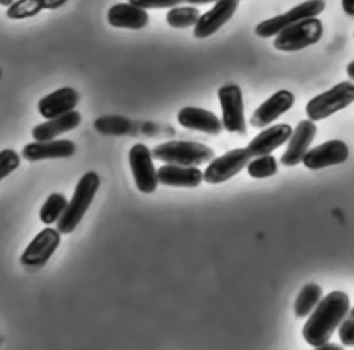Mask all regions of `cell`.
I'll use <instances>...</instances> for the list:
<instances>
[{
	"mask_svg": "<svg viewBox=\"0 0 354 350\" xmlns=\"http://www.w3.org/2000/svg\"><path fill=\"white\" fill-rule=\"evenodd\" d=\"M350 311V297L342 291H333L319 300L303 326L304 340L318 349L329 342Z\"/></svg>",
	"mask_w": 354,
	"mask_h": 350,
	"instance_id": "obj_1",
	"label": "cell"
},
{
	"mask_svg": "<svg viewBox=\"0 0 354 350\" xmlns=\"http://www.w3.org/2000/svg\"><path fill=\"white\" fill-rule=\"evenodd\" d=\"M100 188V177L95 172H87L77 181L68 206L57 223L61 234H71L82 221Z\"/></svg>",
	"mask_w": 354,
	"mask_h": 350,
	"instance_id": "obj_2",
	"label": "cell"
},
{
	"mask_svg": "<svg viewBox=\"0 0 354 350\" xmlns=\"http://www.w3.org/2000/svg\"><path fill=\"white\" fill-rule=\"evenodd\" d=\"M156 160L180 166H199L214 159V151L205 144L192 141H167L152 151Z\"/></svg>",
	"mask_w": 354,
	"mask_h": 350,
	"instance_id": "obj_3",
	"label": "cell"
},
{
	"mask_svg": "<svg viewBox=\"0 0 354 350\" xmlns=\"http://www.w3.org/2000/svg\"><path fill=\"white\" fill-rule=\"evenodd\" d=\"M354 102V83L340 82L332 89L313 97L306 105L308 119L317 122L325 119L335 112L344 109Z\"/></svg>",
	"mask_w": 354,
	"mask_h": 350,
	"instance_id": "obj_4",
	"label": "cell"
},
{
	"mask_svg": "<svg viewBox=\"0 0 354 350\" xmlns=\"http://www.w3.org/2000/svg\"><path fill=\"white\" fill-rule=\"evenodd\" d=\"M324 32L321 19L317 17L301 19L283 30H281L274 39V47L279 51H299L311 44H315Z\"/></svg>",
	"mask_w": 354,
	"mask_h": 350,
	"instance_id": "obj_5",
	"label": "cell"
},
{
	"mask_svg": "<svg viewBox=\"0 0 354 350\" xmlns=\"http://www.w3.org/2000/svg\"><path fill=\"white\" fill-rule=\"evenodd\" d=\"M325 10V1L324 0H307L303 1L297 6H295L293 8H290L289 11L279 14L277 17L264 19L261 22H259L254 28V33L259 37H271V36H277L281 30H283L285 28L306 19V18H311V17H317L319 15L322 11Z\"/></svg>",
	"mask_w": 354,
	"mask_h": 350,
	"instance_id": "obj_6",
	"label": "cell"
},
{
	"mask_svg": "<svg viewBox=\"0 0 354 350\" xmlns=\"http://www.w3.org/2000/svg\"><path fill=\"white\" fill-rule=\"evenodd\" d=\"M153 155L149 148L141 142L133 145L129 151V163L138 191L151 194L156 190L159 178L153 166Z\"/></svg>",
	"mask_w": 354,
	"mask_h": 350,
	"instance_id": "obj_7",
	"label": "cell"
},
{
	"mask_svg": "<svg viewBox=\"0 0 354 350\" xmlns=\"http://www.w3.org/2000/svg\"><path fill=\"white\" fill-rule=\"evenodd\" d=\"M221 112H223V126L230 133L245 134L246 123L243 113L242 91L238 84H225L217 91Z\"/></svg>",
	"mask_w": 354,
	"mask_h": 350,
	"instance_id": "obj_8",
	"label": "cell"
},
{
	"mask_svg": "<svg viewBox=\"0 0 354 350\" xmlns=\"http://www.w3.org/2000/svg\"><path fill=\"white\" fill-rule=\"evenodd\" d=\"M250 154L246 148H235L221 156L214 158L203 172V180L209 184H218L238 174L250 162Z\"/></svg>",
	"mask_w": 354,
	"mask_h": 350,
	"instance_id": "obj_9",
	"label": "cell"
},
{
	"mask_svg": "<svg viewBox=\"0 0 354 350\" xmlns=\"http://www.w3.org/2000/svg\"><path fill=\"white\" fill-rule=\"evenodd\" d=\"M61 241V232L57 228L47 227L41 230L26 246L21 256V263L29 268L44 266L53 253L57 250Z\"/></svg>",
	"mask_w": 354,
	"mask_h": 350,
	"instance_id": "obj_10",
	"label": "cell"
},
{
	"mask_svg": "<svg viewBox=\"0 0 354 350\" xmlns=\"http://www.w3.org/2000/svg\"><path fill=\"white\" fill-rule=\"evenodd\" d=\"M350 151L342 140H329L322 142L304 155L303 165L310 170H319L328 166L340 165L348 159Z\"/></svg>",
	"mask_w": 354,
	"mask_h": 350,
	"instance_id": "obj_11",
	"label": "cell"
},
{
	"mask_svg": "<svg viewBox=\"0 0 354 350\" xmlns=\"http://www.w3.org/2000/svg\"><path fill=\"white\" fill-rule=\"evenodd\" d=\"M239 0H218L216 4L203 12L194 26V36L205 39L216 33L224 24H227L235 14Z\"/></svg>",
	"mask_w": 354,
	"mask_h": 350,
	"instance_id": "obj_12",
	"label": "cell"
},
{
	"mask_svg": "<svg viewBox=\"0 0 354 350\" xmlns=\"http://www.w3.org/2000/svg\"><path fill=\"white\" fill-rule=\"evenodd\" d=\"M317 126L314 120H300L289 138L285 152L281 156V163L290 167L303 162V158L308 152L310 144L313 142Z\"/></svg>",
	"mask_w": 354,
	"mask_h": 350,
	"instance_id": "obj_13",
	"label": "cell"
},
{
	"mask_svg": "<svg viewBox=\"0 0 354 350\" xmlns=\"http://www.w3.org/2000/svg\"><path fill=\"white\" fill-rule=\"evenodd\" d=\"M295 104V95L289 90H278L263 104L250 116V125L253 127L261 129L267 125L277 120L282 113L288 112Z\"/></svg>",
	"mask_w": 354,
	"mask_h": 350,
	"instance_id": "obj_14",
	"label": "cell"
},
{
	"mask_svg": "<svg viewBox=\"0 0 354 350\" xmlns=\"http://www.w3.org/2000/svg\"><path fill=\"white\" fill-rule=\"evenodd\" d=\"M178 123L189 130L202 131L206 134L217 136L223 130V120H220L213 112L198 108V107H184L177 113Z\"/></svg>",
	"mask_w": 354,
	"mask_h": 350,
	"instance_id": "obj_15",
	"label": "cell"
},
{
	"mask_svg": "<svg viewBox=\"0 0 354 350\" xmlns=\"http://www.w3.org/2000/svg\"><path fill=\"white\" fill-rule=\"evenodd\" d=\"M76 145L71 140H48L29 142L22 148V158L29 162L44 159L69 158L75 154Z\"/></svg>",
	"mask_w": 354,
	"mask_h": 350,
	"instance_id": "obj_16",
	"label": "cell"
},
{
	"mask_svg": "<svg viewBox=\"0 0 354 350\" xmlns=\"http://www.w3.org/2000/svg\"><path fill=\"white\" fill-rule=\"evenodd\" d=\"M79 102V93L72 87H61L37 102V111L44 119H53L75 109Z\"/></svg>",
	"mask_w": 354,
	"mask_h": 350,
	"instance_id": "obj_17",
	"label": "cell"
},
{
	"mask_svg": "<svg viewBox=\"0 0 354 350\" xmlns=\"http://www.w3.org/2000/svg\"><path fill=\"white\" fill-rule=\"evenodd\" d=\"M293 130L289 125L286 123H279L267 127L266 130L260 131L250 142L248 144L246 149L250 154V156H261V155H268L282 144H285Z\"/></svg>",
	"mask_w": 354,
	"mask_h": 350,
	"instance_id": "obj_18",
	"label": "cell"
},
{
	"mask_svg": "<svg viewBox=\"0 0 354 350\" xmlns=\"http://www.w3.org/2000/svg\"><path fill=\"white\" fill-rule=\"evenodd\" d=\"M108 24L113 28H126V29H142L148 21L147 10L133 4V3H118L113 4L106 12Z\"/></svg>",
	"mask_w": 354,
	"mask_h": 350,
	"instance_id": "obj_19",
	"label": "cell"
},
{
	"mask_svg": "<svg viewBox=\"0 0 354 350\" xmlns=\"http://www.w3.org/2000/svg\"><path fill=\"white\" fill-rule=\"evenodd\" d=\"M158 178L163 185L195 188L203 181V173L195 166L166 163L158 169Z\"/></svg>",
	"mask_w": 354,
	"mask_h": 350,
	"instance_id": "obj_20",
	"label": "cell"
},
{
	"mask_svg": "<svg viewBox=\"0 0 354 350\" xmlns=\"http://www.w3.org/2000/svg\"><path fill=\"white\" fill-rule=\"evenodd\" d=\"M80 122L82 115L73 109L71 112H66L53 119H47L44 123L35 126L32 130V136L36 141L54 140L57 136L76 129L80 125Z\"/></svg>",
	"mask_w": 354,
	"mask_h": 350,
	"instance_id": "obj_21",
	"label": "cell"
},
{
	"mask_svg": "<svg viewBox=\"0 0 354 350\" xmlns=\"http://www.w3.org/2000/svg\"><path fill=\"white\" fill-rule=\"evenodd\" d=\"M94 129L104 136H127L134 131V125L124 116L104 115L94 120Z\"/></svg>",
	"mask_w": 354,
	"mask_h": 350,
	"instance_id": "obj_22",
	"label": "cell"
},
{
	"mask_svg": "<svg viewBox=\"0 0 354 350\" xmlns=\"http://www.w3.org/2000/svg\"><path fill=\"white\" fill-rule=\"evenodd\" d=\"M321 299H322V289L319 285L314 282L304 285L295 300V306H293L295 315L297 318H304L310 315Z\"/></svg>",
	"mask_w": 354,
	"mask_h": 350,
	"instance_id": "obj_23",
	"label": "cell"
},
{
	"mask_svg": "<svg viewBox=\"0 0 354 350\" xmlns=\"http://www.w3.org/2000/svg\"><path fill=\"white\" fill-rule=\"evenodd\" d=\"M199 10L194 6L185 7H173L166 14V22L176 29H185L189 26H195L199 19Z\"/></svg>",
	"mask_w": 354,
	"mask_h": 350,
	"instance_id": "obj_24",
	"label": "cell"
},
{
	"mask_svg": "<svg viewBox=\"0 0 354 350\" xmlns=\"http://www.w3.org/2000/svg\"><path fill=\"white\" fill-rule=\"evenodd\" d=\"M66 206H68L66 198L59 192H53L46 199V202L43 203V206L40 209V220L48 225L53 223H58V220L64 214Z\"/></svg>",
	"mask_w": 354,
	"mask_h": 350,
	"instance_id": "obj_25",
	"label": "cell"
},
{
	"mask_svg": "<svg viewBox=\"0 0 354 350\" xmlns=\"http://www.w3.org/2000/svg\"><path fill=\"white\" fill-rule=\"evenodd\" d=\"M41 10H44L41 0H15L8 6L6 15L10 19H25L37 15Z\"/></svg>",
	"mask_w": 354,
	"mask_h": 350,
	"instance_id": "obj_26",
	"label": "cell"
},
{
	"mask_svg": "<svg viewBox=\"0 0 354 350\" xmlns=\"http://www.w3.org/2000/svg\"><path fill=\"white\" fill-rule=\"evenodd\" d=\"M278 172L277 159L272 155H261L249 162L248 174L253 178H267Z\"/></svg>",
	"mask_w": 354,
	"mask_h": 350,
	"instance_id": "obj_27",
	"label": "cell"
},
{
	"mask_svg": "<svg viewBox=\"0 0 354 350\" xmlns=\"http://www.w3.org/2000/svg\"><path fill=\"white\" fill-rule=\"evenodd\" d=\"M19 166V155L14 149H3L0 152V180L6 178Z\"/></svg>",
	"mask_w": 354,
	"mask_h": 350,
	"instance_id": "obj_28",
	"label": "cell"
},
{
	"mask_svg": "<svg viewBox=\"0 0 354 350\" xmlns=\"http://www.w3.org/2000/svg\"><path fill=\"white\" fill-rule=\"evenodd\" d=\"M339 339L344 346L354 347V307L348 311L347 317L339 326Z\"/></svg>",
	"mask_w": 354,
	"mask_h": 350,
	"instance_id": "obj_29",
	"label": "cell"
},
{
	"mask_svg": "<svg viewBox=\"0 0 354 350\" xmlns=\"http://www.w3.org/2000/svg\"><path fill=\"white\" fill-rule=\"evenodd\" d=\"M129 3H133L144 10H155V8H173L181 3H185V0H129Z\"/></svg>",
	"mask_w": 354,
	"mask_h": 350,
	"instance_id": "obj_30",
	"label": "cell"
},
{
	"mask_svg": "<svg viewBox=\"0 0 354 350\" xmlns=\"http://www.w3.org/2000/svg\"><path fill=\"white\" fill-rule=\"evenodd\" d=\"M44 10H55L62 7L68 0H41Z\"/></svg>",
	"mask_w": 354,
	"mask_h": 350,
	"instance_id": "obj_31",
	"label": "cell"
},
{
	"mask_svg": "<svg viewBox=\"0 0 354 350\" xmlns=\"http://www.w3.org/2000/svg\"><path fill=\"white\" fill-rule=\"evenodd\" d=\"M342 8L347 15L354 17V0H342Z\"/></svg>",
	"mask_w": 354,
	"mask_h": 350,
	"instance_id": "obj_32",
	"label": "cell"
},
{
	"mask_svg": "<svg viewBox=\"0 0 354 350\" xmlns=\"http://www.w3.org/2000/svg\"><path fill=\"white\" fill-rule=\"evenodd\" d=\"M318 350H342V347L337 344H333V343H325V344L319 346Z\"/></svg>",
	"mask_w": 354,
	"mask_h": 350,
	"instance_id": "obj_33",
	"label": "cell"
},
{
	"mask_svg": "<svg viewBox=\"0 0 354 350\" xmlns=\"http://www.w3.org/2000/svg\"><path fill=\"white\" fill-rule=\"evenodd\" d=\"M213 1H218V0H185V3H188L191 6H202V4H207V3H213Z\"/></svg>",
	"mask_w": 354,
	"mask_h": 350,
	"instance_id": "obj_34",
	"label": "cell"
},
{
	"mask_svg": "<svg viewBox=\"0 0 354 350\" xmlns=\"http://www.w3.org/2000/svg\"><path fill=\"white\" fill-rule=\"evenodd\" d=\"M346 72H347L348 77L354 80V59H353V61H351V62L347 65V69H346Z\"/></svg>",
	"mask_w": 354,
	"mask_h": 350,
	"instance_id": "obj_35",
	"label": "cell"
},
{
	"mask_svg": "<svg viewBox=\"0 0 354 350\" xmlns=\"http://www.w3.org/2000/svg\"><path fill=\"white\" fill-rule=\"evenodd\" d=\"M14 1H15V0H0V4L4 6V7H8V6H11Z\"/></svg>",
	"mask_w": 354,
	"mask_h": 350,
	"instance_id": "obj_36",
	"label": "cell"
}]
</instances>
